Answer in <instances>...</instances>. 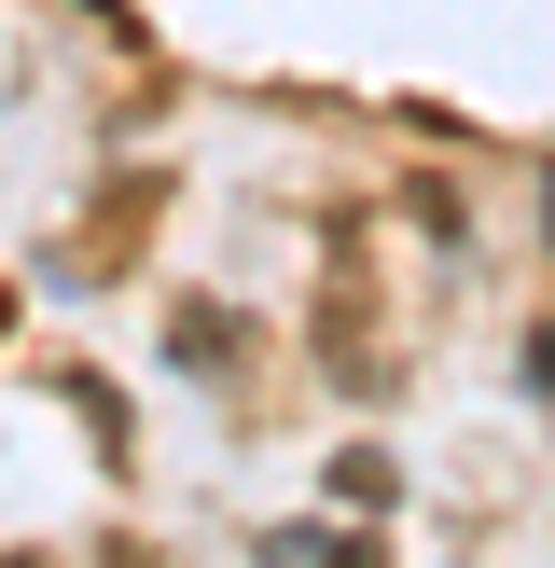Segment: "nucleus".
I'll list each match as a JSON object with an SVG mask.
<instances>
[{"label": "nucleus", "mask_w": 555, "mask_h": 568, "mask_svg": "<svg viewBox=\"0 0 555 568\" xmlns=\"http://www.w3.org/2000/svg\"><path fill=\"white\" fill-rule=\"evenodd\" d=\"M264 555H292V568H347L361 541H347V527H278V541H264Z\"/></svg>", "instance_id": "f257e3e1"}]
</instances>
